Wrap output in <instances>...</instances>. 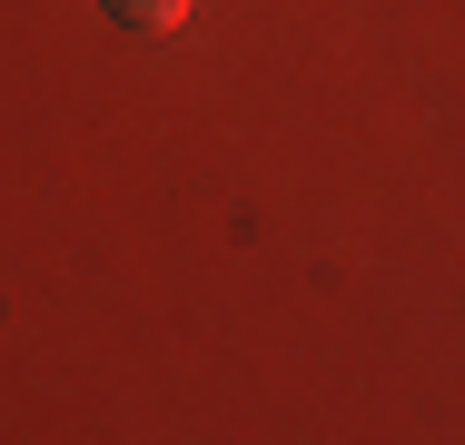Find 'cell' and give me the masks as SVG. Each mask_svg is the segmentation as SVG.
Returning a JSON list of instances; mask_svg holds the SVG:
<instances>
[{"instance_id": "cell-1", "label": "cell", "mask_w": 465, "mask_h": 445, "mask_svg": "<svg viewBox=\"0 0 465 445\" xmlns=\"http://www.w3.org/2000/svg\"><path fill=\"white\" fill-rule=\"evenodd\" d=\"M109 10H119L129 30H179L188 20V0H109Z\"/></svg>"}]
</instances>
